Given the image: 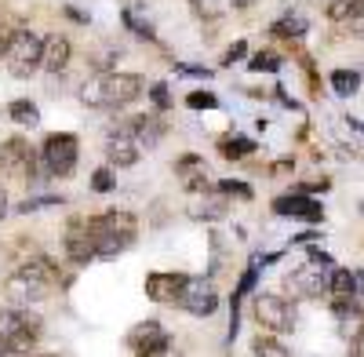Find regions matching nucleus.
Instances as JSON below:
<instances>
[{
    "label": "nucleus",
    "instance_id": "f257e3e1",
    "mask_svg": "<svg viewBox=\"0 0 364 357\" xmlns=\"http://www.w3.org/2000/svg\"><path fill=\"white\" fill-rule=\"evenodd\" d=\"M149 92V84L142 73H124V70H106V73H95L91 80L80 84V102L87 110H128L135 106L142 95Z\"/></svg>",
    "mask_w": 364,
    "mask_h": 357
},
{
    "label": "nucleus",
    "instance_id": "f03ea898",
    "mask_svg": "<svg viewBox=\"0 0 364 357\" xmlns=\"http://www.w3.org/2000/svg\"><path fill=\"white\" fill-rule=\"evenodd\" d=\"M87 230H91V245H95V259H102V262L124 255L139 241V219L132 212H124V208L87 215Z\"/></svg>",
    "mask_w": 364,
    "mask_h": 357
},
{
    "label": "nucleus",
    "instance_id": "7ed1b4c3",
    "mask_svg": "<svg viewBox=\"0 0 364 357\" xmlns=\"http://www.w3.org/2000/svg\"><path fill=\"white\" fill-rule=\"evenodd\" d=\"M58 274L48 259H33L22 262L18 270H11V277L4 281V295L11 299V307H29V303H44L51 288H55Z\"/></svg>",
    "mask_w": 364,
    "mask_h": 357
},
{
    "label": "nucleus",
    "instance_id": "20e7f679",
    "mask_svg": "<svg viewBox=\"0 0 364 357\" xmlns=\"http://www.w3.org/2000/svg\"><path fill=\"white\" fill-rule=\"evenodd\" d=\"M0 175L15 178V183H44L48 171L41 161V146H33L22 135H11L0 142Z\"/></svg>",
    "mask_w": 364,
    "mask_h": 357
},
{
    "label": "nucleus",
    "instance_id": "39448f33",
    "mask_svg": "<svg viewBox=\"0 0 364 357\" xmlns=\"http://www.w3.org/2000/svg\"><path fill=\"white\" fill-rule=\"evenodd\" d=\"M44 336V321L37 314H29V307H4L0 310V346L33 353Z\"/></svg>",
    "mask_w": 364,
    "mask_h": 357
},
{
    "label": "nucleus",
    "instance_id": "423d86ee",
    "mask_svg": "<svg viewBox=\"0 0 364 357\" xmlns=\"http://www.w3.org/2000/svg\"><path fill=\"white\" fill-rule=\"evenodd\" d=\"M4 66L18 80H29V77L44 73V37L37 33V29H11Z\"/></svg>",
    "mask_w": 364,
    "mask_h": 357
},
{
    "label": "nucleus",
    "instance_id": "0eeeda50",
    "mask_svg": "<svg viewBox=\"0 0 364 357\" xmlns=\"http://www.w3.org/2000/svg\"><path fill=\"white\" fill-rule=\"evenodd\" d=\"M255 321L259 329L269 332V336H288L299 329V310H295V299L281 292H259L255 295Z\"/></svg>",
    "mask_w": 364,
    "mask_h": 357
},
{
    "label": "nucleus",
    "instance_id": "6e6552de",
    "mask_svg": "<svg viewBox=\"0 0 364 357\" xmlns=\"http://www.w3.org/2000/svg\"><path fill=\"white\" fill-rule=\"evenodd\" d=\"M41 161L48 178H70L80 161V139L73 132H51L41 142Z\"/></svg>",
    "mask_w": 364,
    "mask_h": 357
},
{
    "label": "nucleus",
    "instance_id": "1a4fd4ad",
    "mask_svg": "<svg viewBox=\"0 0 364 357\" xmlns=\"http://www.w3.org/2000/svg\"><path fill=\"white\" fill-rule=\"evenodd\" d=\"M219 303H223V295H219V288H215V281L211 277H197V274H186V284H182V292H178V299H175V307L178 310H186V314H193V317H211L219 310Z\"/></svg>",
    "mask_w": 364,
    "mask_h": 357
},
{
    "label": "nucleus",
    "instance_id": "9d476101",
    "mask_svg": "<svg viewBox=\"0 0 364 357\" xmlns=\"http://www.w3.org/2000/svg\"><path fill=\"white\" fill-rule=\"evenodd\" d=\"M102 154H106V164H109V168L124 171V168H135V164H139V157H142L146 150L139 146V139H135L132 124L124 121V124H109V128H106Z\"/></svg>",
    "mask_w": 364,
    "mask_h": 357
},
{
    "label": "nucleus",
    "instance_id": "9b49d317",
    "mask_svg": "<svg viewBox=\"0 0 364 357\" xmlns=\"http://www.w3.org/2000/svg\"><path fill=\"white\" fill-rule=\"evenodd\" d=\"M328 277H331L328 266L302 262V266H295V270L284 274V292L291 295L295 303H302V299H321V295H328Z\"/></svg>",
    "mask_w": 364,
    "mask_h": 357
},
{
    "label": "nucleus",
    "instance_id": "f8f14e48",
    "mask_svg": "<svg viewBox=\"0 0 364 357\" xmlns=\"http://www.w3.org/2000/svg\"><path fill=\"white\" fill-rule=\"evenodd\" d=\"M269 208H273V215H281V219H295V223H310V226L324 223V204H321L317 197H306V193H295V190H288V193H277V197L269 201Z\"/></svg>",
    "mask_w": 364,
    "mask_h": 357
},
{
    "label": "nucleus",
    "instance_id": "ddd939ff",
    "mask_svg": "<svg viewBox=\"0 0 364 357\" xmlns=\"http://www.w3.org/2000/svg\"><path fill=\"white\" fill-rule=\"evenodd\" d=\"M266 270L262 266V259H259V252L248 259V266H245V274H240V281H237V288H233V295H230V329H226V343L233 346V339H237V332H240V310H245V299L259 288V274Z\"/></svg>",
    "mask_w": 364,
    "mask_h": 357
},
{
    "label": "nucleus",
    "instance_id": "4468645a",
    "mask_svg": "<svg viewBox=\"0 0 364 357\" xmlns=\"http://www.w3.org/2000/svg\"><path fill=\"white\" fill-rule=\"evenodd\" d=\"M63 252H66L70 266H87V262H95V245H91L87 215H73V219L66 223V233H63Z\"/></svg>",
    "mask_w": 364,
    "mask_h": 357
},
{
    "label": "nucleus",
    "instance_id": "2eb2a0df",
    "mask_svg": "<svg viewBox=\"0 0 364 357\" xmlns=\"http://www.w3.org/2000/svg\"><path fill=\"white\" fill-rule=\"evenodd\" d=\"M175 178L186 193H208L211 190V171L200 154H182L175 157Z\"/></svg>",
    "mask_w": 364,
    "mask_h": 357
},
{
    "label": "nucleus",
    "instance_id": "dca6fc26",
    "mask_svg": "<svg viewBox=\"0 0 364 357\" xmlns=\"http://www.w3.org/2000/svg\"><path fill=\"white\" fill-rule=\"evenodd\" d=\"M182 284H186V274H178V270H154V274H146V299L149 303H171L175 307V299H178V292H182Z\"/></svg>",
    "mask_w": 364,
    "mask_h": 357
},
{
    "label": "nucleus",
    "instance_id": "f3484780",
    "mask_svg": "<svg viewBox=\"0 0 364 357\" xmlns=\"http://www.w3.org/2000/svg\"><path fill=\"white\" fill-rule=\"evenodd\" d=\"M124 343H128V350L139 357V353H146V350H157V346L171 343V336H168V329H164L157 317H146V321L132 324V332L124 336Z\"/></svg>",
    "mask_w": 364,
    "mask_h": 357
},
{
    "label": "nucleus",
    "instance_id": "a211bd4d",
    "mask_svg": "<svg viewBox=\"0 0 364 357\" xmlns=\"http://www.w3.org/2000/svg\"><path fill=\"white\" fill-rule=\"evenodd\" d=\"M331 317L339 324V336L343 339H357L364 332V307L360 299H331Z\"/></svg>",
    "mask_w": 364,
    "mask_h": 357
},
{
    "label": "nucleus",
    "instance_id": "6ab92c4d",
    "mask_svg": "<svg viewBox=\"0 0 364 357\" xmlns=\"http://www.w3.org/2000/svg\"><path fill=\"white\" fill-rule=\"evenodd\" d=\"M230 208H233V197H226L219 186H211L208 193H200V201L190 208V219L197 223H223L230 215Z\"/></svg>",
    "mask_w": 364,
    "mask_h": 357
},
{
    "label": "nucleus",
    "instance_id": "aec40b11",
    "mask_svg": "<svg viewBox=\"0 0 364 357\" xmlns=\"http://www.w3.org/2000/svg\"><path fill=\"white\" fill-rule=\"evenodd\" d=\"M73 63V44L66 33H48L44 37V73H66Z\"/></svg>",
    "mask_w": 364,
    "mask_h": 357
},
{
    "label": "nucleus",
    "instance_id": "412c9836",
    "mask_svg": "<svg viewBox=\"0 0 364 357\" xmlns=\"http://www.w3.org/2000/svg\"><path fill=\"white\" fill-rule=\"evenodd\" d=\"M128 124H132V132H135V139H139V146L149 154V150H157L161 146V139H164V132H168V124L161 121V113H139V117H128Z\"/></svg>",
    "mask_w": 364,
    "mask_h": 357
},
{
    "label": "nucleus",
    "instance_id": "4be33fe9",
    "mask_svg": "<svg viewBox=\"0 0 364 357\" xmlns=\"http://www.w3.org/2000/svg\"><path fill=\"white\" fill-rule=\"evenodd\" d=\"M328 295H331V299H360L357 270H350V266H336L331 277H328Z\"/></svg>",
    "mask_w": 364,
    "mask_h": 357
},
{
    "label": "nucleus",
    "instance_id": "5701e85b",
    "mask_svg": "<svg viewBox=\"0 0 364 357\" xmlns=\"http://www.w3.org/2000/svg\"><path fill=\"white\" fill-rule=\"evenodd\" d=\"M215 150H219L223 161H245V157H252V154L259 150V146H255V139H248V135L230 132V135H223V139L215 142Z\"/></svg>",
    "mask_w": 364,
    "mask_h": 357
},
{
    "label": "nucleus",
    "instance_id": "b1692460",
    "mask_svg": "<svg viewBox=\"0 0 364 357\" xmlns=\"http://www.w3.org/2000/svg\"><path fill=\"white\" fill-rule=\"evenodd\" d=\"M8 121L18 128H37L41 124V106L29 99H11L8 102Z\"/></svg>",
    "mask_w": 364,
    "mask_h": 357
},
{
    "label": "nucleus",
    "instance_id": "393cba45",
    "mask_svg": "<svg viewBox=\"0 0 364 357\" xmlns=\"http://www.w3.org/2000/svg\"><path fill=\"white\" fill-rule=\"evenodd\" d=\"M306 29H310V22H306V18H302V15H291V11H288V15H281L277 22L269 26V33L277 37V41H299L302 33H306Z\"/></svg>",
    "mask_w": 364,
    "mask_h": 357
},
{
    "label": "nucleus",
    "instance_id": "a878e982",
    "mask_svg": "<svg viewBox=\"0 0 364 357\" xmlns=\"http://www.w3.org/2000/svg\"><path fill=\"white\" fill-rule=\"evenodd\" d=\"M360 73L357 70H331V77H328V84H331V92H336L339 99H353L357 92H360Z\"/></svg>",
    "mask_w": 364,
    "mask_h": 357
},
{
    "label": "nucleus",
    "instance_id": "bb28decb",
    "mask_svg": "<svg viewBox=\"0 0 364 357\" xmlns=\"http://www.w3.org/2000/svg\"><path fill=\"white\" fill-rule=\"evenodd\" d=\"M120 22H124V29H132L135 37H142V41H157V29H154V22L142 18L135 8H120Z\"/></svg>",
    "mask_w": 364,
    "mask_h": 357
},
{
    "label": "nucleus",
    "instance_id": "cd10ccee",
    "mask_svg": "<svg viewBox=\"0 0 364 357\" xmlns=\"http://www.w3.org/2000/svg\"><path fill=\"white\" fill-rule=\"evenodd\" d=\"M252 353H255V357H295L277 336H269V332H259V336H255Z\"/></svg>",
    "mask_w": 364,
    "mask_h": 357
},
{
    "label": "nucleus",
    "instance_id": "c85d7f7f",
    "mask_svg": "<svg viewBox=\"0 0 364 357\" xmlns=\"http://www.w3.org/2000/svg\"><path fill=\"white\" fill-rule=\"evenodd\" d=\"M186 4H190V11L200 22H215V18H223L230 11V0H186Z\"/></svg>",
    "mask_w": 364,
    "mask_h": 357
},
{
    "label": "nucleus",
    "instance_id": "c756f323",
    "mask_svg": "<svg viewBox=\"0 0 364 357\" xmlns=\"http://www.w3.org/2000/svg\"><path fill=\"white\" fill-rule=\"evenodd\" d=\"M360 8H364V0H331V4L324 8V15H328V22L346 26V22H350Z\"/></svg>",
    "mask_w": 364,
    "mask_h": 357
},
{
    "label": "nucleus",
    "instance_id": "7c9ffc66",
    "mask_svg": "<svg viewBox=\"0 0 364 357\" xmlns=\"http://www.w3.org/2000/svg\"><path fill=\"white\" fill-rule=\"evenodd\" d=\"M281 66H284V58L277 51H252L248 55V70L252 73H281Z\"/></svg>",
    "mask_w": 364,
    "mask_h": 357
},
{
    "label": "nucleus",
    "instance_id": "2f4dec72",
    "mask_svg": "<svg viewBox=\"0 0 364 357\" xmlns=\"http://www.w3.org/2000/svg\"><path fill=\"white\" fill-rule=\"evenodd\" d=\"M146 99H149V106H154V113H168V110L175 106V99H171V87H168L164 80H157V84H149V92H146Z\"/></svg>",
    "mask_w": 364,
    "mask_h": 357
},
{
    "label": "nucleus",
    "instance_id": "473e14b6",
    "mask_svg": "<svg viewBox=\"0 0 364 357\" xmlns=\"http://www.w3.org/2000/svg\"><path fill=\"white\" fill-rule=\"evenodd\" d=\"M95 193H113L117 190V168H109V164H102V168H95L91 171V183H87Z\"/></svg>",
    "mask_w": 364,
    "mask_h": 357
},
{
    "label": "nucleus",
    "instance_id": "72a5a7b5",
    "mask_svg": "<svg viewBox=\"0 0 364 357\" xmlns=\"http://www.w3.org/2000/svg\"><path fill=\"white\" fill-rule=\"evenodd\" d=\"M208 245H211V262H208V277L223 274V262H226V248H223V233L211 230L208 233Z\"/></svg>",
    "mask_w": 364,
    "mask_h": 357
},
{
    "label": "nucleus",
    "instance_id": "f704fd0d",
    "mask_svg": "<svg viewBox=\"0 0 364 357\" xmlns=\"http://www.w3.org/2000/svg\"><path fill=\"white\" fill-rule=\"evenodd\" d=\"M58 204H66L63 197H26L18 208H15V212H22V215H29V212H44V208H58Z\"/></svg>",
    "mask_w": 364,
    "mask_h": 357
},
{
    "label": "nucleus",
    "instance_id": "c9c22d12",
    "mask_svg": "<svg viewBox=\"0 0 364 357\" xmlns=\"http://www.w3.org/2000/svg\"><path fill=\"white\" fill-rule=\"evenodd\" d=\"M226 197H237V201H252L255 193H252V186L248 183H240V178H219V183H215Z\"/></svg>",
    "mask_w": 364,
    "mask_h": 357
},
{
    "label": "nucleus",
    "instance_id": "e433bc0d",
    "mask_svg": "<svg viewBox=\"0 0 364 357\" xmlns=\"http://www.w3.org/2000/svg\"><path fill=\"white\" fill-rule=\"evenodd\" d=\"M186 106H190V110H219V95H215V92H204V87H197V92L186 95Z\"/></svg>",
    "mask_w": 364,
    "mask_h": 357
},
{
    "label": "nucleus",
    "instance_id": "4c0bfd02",
    "mask_svg": "<svg viewBox=\"0 0 364 357\" xmlns=\"http://www.w3.org/2000/svg\"><path fill=\"white\" fill-rule=\"evenodd\" d=\"M252 51H248V41H233L226 51H223V66H237V63H245Z\"/></svg>",
    "mask_w": 364,
    "mask_h": 357
},
{
    "label": "nucleus",
    "instance_id": "58836bf2",
    "mask_svg": "<svg viewBox=\"0 0 364 357\" xmlns=\"http://www.w3.org/2000/svg\"><path fill=\"white\" fill-rule=\"evenodd\" d=\"M306 262H317V266H328V270H336V266H339V262H336V259H331V255H328V252H324L321 245H306Z\"/></svg>",
    "mask_w": 364,
    "mask_h": 357
},
{
    "label": "nucleus",
    "instance_id": "ea45409f",
    "mask_svg": "<svg viewBox=\"0 0 364 357\" xmlns=\"http://www.w3.org/2000/svg\"><path fill=\"white\" fill-rule=\"evenodd\" d=\"M175 73H182V77H200V80H211V77H215V70H208V66H186V63L175 66Z\"/></svg>",
    "mask_w": 364,
    "mask_h": 357
},
{
    "label": "nucleus",
    "instance_id": "a19ab883",
    "mask_svg": "<svg viewBox=\"0 0 364 357\" xmlns=\"http://www.w3.org/2000/svg\"><path fill=\"white\" fill-rule=\"evenodd\" d=\"M321 237H324L321 230H302V233H295V237H291V241H288V245H302V248H306V245H317V241H321Z\"/></svg>",
    "mask_w": 364,
    "mask_h": 357
},
{
    "label": "nucleus",
    "instance_id": "79ce46f5",
    "mask_svg": "<svg viewBox=\"0 0 364 357\" xmlns=\"http://www.w3.org/2000/svg\"><path fill=\"white\" fill-rule=\"evenodd\" d=\"M139 357H182V350H178L175 339H171V343H164V346H157V350H146V353H139Z\"/></svg>",
    "mask_w": 364,
    "mask_h": 357
},
{
    "label": "nucleus",
    "instance_id": "37998d69",
    "mask_svg": "<svg viewBox=\"0 0 364 357\" xmlns=\"http://www.w3.org/2000/svg\"><path fill=\"white\" fill-rule=\"evenodd\" d=\"M343 29H346L350 37H360V41H364V8H360V11H357V15H353V18L343 26Z\"/></svg>",
    "mask_w": 364,
    "mask_h": 357
},
{
    "label": "nucleus",
    "instance_id": "c03bdc74",
    "mask_svg": "<svg viewBox=\"0 0 364 357\" xmlns=\"http://www.w3.org/2000/svg\"><path fill=\"white\" fill-rule=\"evenodd\" d=\"M291 171H295V161L291 157H281V161L269 164V175H291Z\"/></svg>",
    "mask_w": 364,
    "mask_h": 357
},
{
    "label": "nucleus",
    "instance_id": "a18cd8bd",
    "mask_svg": "<svg viewBox=\"0 0 364 357\" xmlns=\"http://www.w3.org/2000/svg\"><path fill=\"white\" fill-rule=\"evenodd\" d=\"M8 44H11V29L0 26V63H4V55H8Z\"/></svg>",
    "mask_w": 364,
    "mask_h": 357
},
{
    "label": "nucleus",
    "instance_id": "49530a36",
    "mask_svg": "<svg viewBox=\"0 0 364 357\" xmlns=\"http://www.w3.org/2000/svg\"><path fill=\"white\" fill-rule=\"evenodd\" d=\"M350 357H364V332L350 343Z\"/></svg>",
    "mask_w": 364,
    "mask_h": 357
},
{
    "label": "nucleus",
    "instance_id": "de8ad7c7",
    "mask_svg": "<svg viewBox=\"0 0 364 357\" xmlns=\"http://www.w3.org/2000/svg\"><path fill=\"white\" fill-rule=\"evenodd\" d=\"M230 8H233V11H252L255 0H230Z\"/></svg>",
    "mask_w": 364,
    "mask_h": 357
},
{
    "label": "nucleus",
    "instance_id": "09e8293b",
    "mask_svg": "<svg viewBox=\"0 0 364 357\" xmlns=\"http://www.w3.org/2000/svg\"><path fill=\"white\" fill-rule=\"evenodd\" d=\"M4 212H8V186L0 183V215H4Z\"/></svg>",
    "mask_w": 364,
    "mask_h": 357
},
{
    "label": "nucleus",
    "instance_id": "8fccbe9b",
    "mask_svg": "<svg viewBox=\"0 0 364 357\" xmlns=\"http://www.w3.org/2000/svg\"><path fill=\"white\" fill-rule=\"evenodd\" d=\"M33 357H58V353H33Z\"/></svg>",
    "mask_w": 364,
    "mask_h": 357
},
{
    "label": "nucleus",
    "instance_id": "3c124183",
    "mask_svg": "<svg viewBox=\"0 0 364 357\" xmlns=\"http://www.w3.org/2000/svg\"><path fill=\"white\" fill-rule=\"evenodd\" d=\"M360 215H364V197H360Z\"/></svg>",
    "mask_w": 364,
    "mask_h": 357
},
{
    "label": "nucleus",
    "instance_id": "603ef678",
    "mask_svg": "<svg viewBox=\"0 0 364 357\" xmlns=\"http://www.w3.org/2000/svg\"><path fill=\"white\" fill-rule=\"evenodd\" d=\"M281 4H288V0H281Z\"/></svg>",
    "mask_w": 364,
    "mask_h": 357
}]
</instances>
